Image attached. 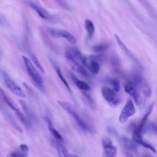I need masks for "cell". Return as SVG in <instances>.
<instances>
[{"mask_svg":"<svg viewBox=\"0 0 157 157\" xmlns=\"http://www.w3.org/2000/svg\"><path fill=\"white\" fill-rule=\"evenodd\" d=\"M100 56H91L88 59V63L86 62V67L89 69L92 74H97L100 70V64L99 60Z\"/></svg>","mask_w":157,"mask_h":157,"instance_id":"5bb4252c","label":"cell"},{"mask_svg":"<svg viewBox=\"0 0 157 157\" xmlns=\"http://www.w3.org/2000/svg\"><path fill=\"white\" fill-rule=\"evenodd\" d=\"M26 3L31 7V8H32L34 11L36 12V13L43 19L45 20H48L50 18V16L48 15V13H47V11H45L44 9H42V7H39V6H37V4H36L35 3H34L33 2L31 1H26Z\"/></svg>","mask_w":157,"mask_h":157,"instance_id":"2e32d148","label":"cell"},{"mask_svg":"<svg viewBox=\"0 0 157 157\" xmlns=\"http://www.w3.org/2000/svg\"><path fill=\"white\" fill-rule=\"evenodd\" d=\"M132 82L145 96H150L151 94V87L147 80L142 75L138 73L134 74Z\"/></svg>","mask_w":157,"mask_h":157,"instance_id":"277c9868","label":"cell"},{"mask_svg":"<svg viewBox=\"0 0 157 157\" xmlns=\"http://www.w3.org/2000/svg\"><path fill=\"white\" fill-rule=\"evenodd\" d=\"M111 83H112L113 88V90L117 93L118 92L120 89V84L119 80L117 78H113L111 80Z\"/></svg>","mask_w":157,"mask_h":157,"instance_id":"cb8c5ba5","label":"cell"},{"mask_svg":"<svg viewBox=\"0 0 157 157\" xmlns=\"http://www.w3.org/2000/svg\"><path fill=\"white\" fill-rule=\"evenodd\" d=\"M132 140L136 144H138L144 147V148L150 150L153 153H156V150L155 147L152 145H151L150 143H148L145 139H144L140 132L134 130L132 134Z\"/></svg>","mask_w":157,"mask_h":157,"instance_id":"7c38bea8","label":"cell"},{"mask_svg":"<svg viewBox=\"0 0 157 157\" xmlns=\"http://www.w3.org/2000/svg\"><path fill=\"white\" fill-rule=\"evenodd\" d=\"M48 32L49 34L53 37L65 39L72 44H75L77 43V39L75 38V37L67 30L48 28Z\"/></svg>","mask_w":157,"mask_h":157,"instance_id":"8992f818","label":"cell"},{"mask_svg":"<svg viewBox=\"0 0 157 157\" xmlns=\"http://www.w3.org/2000/svg\"><path fill=\"white\" fill-rule=\"evenodd\" d=\"M115 40L118 44V45H119L120 48H121V50L129 58H131L139 67H141V65L140 63H139V60L136 58V57L134 55V54L129 50L128 48H127V47L124 45V44L123 43V42L121 40V39L120 38V37L118 36V34H115Z\"/></svg>","mask_w":157,"mask_h":157,"instance_id":"4fadbf2b","label":"cell"},{"mask_svg":"<svg viewBox=\"0 0 157 157\" xmlns=\"http://www.w3.org/2000/svg\"><path fill=\"white\" fill-rule=\"evenodd\" d=\"M101 93L104 99L110 107H116L120 103L121 99L113 90L104 86L101 88Z\"/></svg>","mask_w":157,"mask_h":157,"instance_id":"3957f363","label":"cell"},{"mask_svg":"<svg viewBox=\"0 0 157 157\" xmlns=\"http://www.w3.org/2000/svg\"><path fill=\"white\" fill-rule=\"evenodd\" d=\"M1 94L4 100V101L7 103V104L15 112L17 117L18 118V119L26 126H29V123L28 120L25 117V116L23 115V113L21 112L20 110L19 109L18 107L16 104V103L11 99V98L7 94L2 90L0 89Z\"/></svg>","mask_w":157,"mask_h":157,"instance_id":"5b68a950","label":"cell"},{"mask_svg":"<svg viewBox=\"0 0 157 157\" xmlns=\"http://www.w3.org/2000/svg\"><path fill=\"white\" fill-rule=\"evenodd\" d=\"M22 58L26 67L28 75L31 81L36 87H37L39 90H42L43 88L44 84V80L42 77L39 74L36 69L34 67L31 61L28 58L25 56H23Z\"/></svg>","mask_w":157,"mask_h":157,"instance_id":"7a4b0ae2","label":"cell"},{"mask_svg":"<svg viewBox=\"0 0 157 157\" xmlns=\"http://www.w3.org/2000/svg\"><path fill=\"white\" fill-rule=\"evenodd\" d=\"M46 122L47 123V126H48V129L50 131V132H51V134L53 135V136L56 139L58 140H63V137L61 135V134L54 128L51 120L49 118H47L45 119Z\"/></svg>","mask_w":157,"mask_h":157,"instance_id":"ffe728a7","label":"cell"},{"mask_svg":"<svg viewBox=\"0 0 157 157\" xmlns=\"http://www.w3.org/2000/svg\"><path fill=\"white\" fill-rule=\"evenodd\" d=\"M56 150H57V152L59 156L61 157H68V156H77L75 155L74 154H71L70 153H69L66 148L61 144H58L56 145Z\"/></svg>","mask_w":157,"mask_h":157,"instance_id":"44dd1931","label":"cell"},{"mask_svg":"<svg viewBox=\"0 0 157 157\" xmlns=\"http://www.w3.org/2000/svg\"><path fill=\"white\" fill-rule=\"evenodd\" d=\"M71 77L74 83L76 85V86L78 88H79L83 92L86 91L90 90V86L88 85V83H87L83 80H79L74 74L71 73Z\"/></svg>","mask_w":157,"mask_h":157,"instance_id":"e0dca14e","label":"cell"},{"mask_svg":"<svg viewBox=\"0 0 157 157\" xmlns=\"http://www.w3.org/2000/svg\"><path fill=\"white\" fill-rule=\"evenodd\" d=\"M103 147L102 156L104 157H115L117 155V148L112 144V140L108 137H103L102 139Z\"/></svg>","mask_w":157,"mask_h":157,"instance_id":"30bf717a","label":"cell"},{"mask_svg":"<svg viewBox=\"0 0 157 157\" xmlns=\"http://www.w3.org/2000/svg\"><path fill=\"white\" fill-rule=\"evenodd\" d=\"M124 91L128 93L134 100L135 103L139 105L142 104V98L139 92V89L132 81H129L124 84Z\"/></svg>","mask_w":157,"mask_h":157,"instance_id":"ba28073f","label":"cell"},{"mask_svg":"<svg viewBox=\"0 0 157 157\" xmlns=\"http://www.w3.org/2000/svg\"><path fill=\"white\" fill-rule=\"evenodd\" d=\"M109 45L107 43H100L94 45L92 47V50L96 53H101L108 49Z\"/></svg>","mask_w":157,"mask_h":157,"instance_id":"7402d4cb","label":"cell"},{"mask_svg":"<svg viewBox=\"0 0 157 157\" xmlns=\"http://www.w3.org/2000/svg\"><path fill=\"white\" fill-rule=\"evenodd\" d=\"M121 143L124 148V151L127 156H138V150L136 145V142L126 137H122Z\"/></svg>","mask_w":157,"mask_h":157,"instance_id":"9c48e42d","label":"cell"},{"mask_svg":"<svg viewBox=\"0 0 157 157\" xmlns=\"http://www.w3.org/2000/svg\"><path fill=\"white\" fill-rule=\"evenodd\" d=\"M30 58L32 60V61L33 62V63L36 65V66L42 72H44V69L42 66V64H40V63L39 62V61L38 60L37 58L36 57V56L33 54V53H31L30 54Z\"/></svg>","mask_w":157,"mask_h":157,"instance_id":"603a6c76","label":"cell"},{"mask_svg":"<svg viewBox=\"0 0 157 157\" xmlns=\"http://www.w3.org/2000/svg\"><path fill=\"white\" fill-rule=\"evenodd\" d=\"M136 113L134 105L131 99H128L123 107V109L119 116V121L120 123L123 124L126 123L129 117L134 115Z\"/></svg>","mask_w":157,"mask_h":157,"instance_id":"52a82bcc","label":"cell"},{"mask_svg":"<svg viewBox=\"0 0 157 157\" xmlns=\"http://www.w3.org/2000/svg\"><path fill=\"white\" fill-rule=\"evenodd\" d=\"M50 61H51L52 64L53 65V67H54V68H55V71H56V74H57V75L58 76L59 78L61 80V81L62 82V83L64 85V86H66V88H67V90L71 93H72V90H71V88H70V86H69V83H67V82L66 81V80L65 79V78L64 77V76L63 75V74H62V72H61V71L60 67H59V66H58V63H56V61H55L54 59H51Z\"/></svg>","mask_w":157,"mask_h":157,"instance_id":"ac0fdd59","label":"cell"},{"mask_svg":"<svg viewBox=\"0 0 157 157\" xmlns=\"http://www.w3.org/2000/svg\"><path fill=\"white\" fill-rule=\"evenodd\" d=\"M85 28L87 34V37L88 39H91L95 31V28L93 23L89 19H86L84 23Z\"/></svg>","mask_w":157,"mask_h":157,"instance_id":"d6986e66","label":"cell"},{"mask_svg":"<svg viewBox=\"0 0 157 157\" xmlns=\"http://www.w3.org/2000/svg\"><path fill=\"white\" fill-rule=\"evenodd\" d=\"M111 64L115 69H118L120 64V59L117 56H113L111 58Z\"/></svg>","mask_w":157,"mask_h":157,"instance_id":"484cf974","label":"cell"},{"mask_svg":"<svg viewBox=\"0 0 157 157\" xmlns=\"http://www.w3.org/2000/svg\"><path fill=\"white\" fill-rule=\"evenodd\" d=\"M20 151H21L23 156H26L29 151V148L27 145L22 144L20 145Z\"/></svg>","mask_w":157,"mask_h":157,"instance_id":"d4e9b609","label":"cell"},{"mask_svg":"<svg viewBox=\"0 0 157 157\" xmlns=\"http://www.w3.org/2000/svg\"><path fill=\"white\" fill-rule=\"evenodd\" d=\"M154 105H155V102H152V103L149 105V107H148V109H147V110L145 113L144 114V115L143 116L142 120H140L139 124L137 125V126L136 127V128L134 129V130L142 132V131L143 130V129L144 128L145 124H146L147 123L148 118L149 115L151 114V112H152V110H153V109Z\"/></svg>","mask_w":157,"mask_h":157,"instance_id":"9a60e30c","label":"cell"},{"mask_svg":"<svg viewBox=\"0 0 157 157\" xmlns=\"http://www.w3.org/2000/svg\"><path fill=\"white\" fill-rule=\"evenodd\" d=\"M59 105L75 121L78 126L84 131L91 132L92 129L87 121L78 113L76 109L69 102L63 101H58Z\"/></svg>","mask_w":157,"mask_h":157,"instance_id":"6da1fadb","label":"cell"},{"mask_svg":"<svg viewBox=\"0 0 157 157\" xmlns=\"http://www.w3.org/2000/svg\"><path fill=\"white\" fill-rule=\"evenodd\" d=\"M4 79L6 86L15 95L17 96L24 98L26 97L25 93L22 90V89L17 85L7 75L4 74Z\"/></svg>","mask_w":157,"mask_h":157,"instance_id":"8fae6325","label":"cell"}]
</instances>
